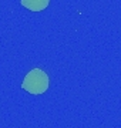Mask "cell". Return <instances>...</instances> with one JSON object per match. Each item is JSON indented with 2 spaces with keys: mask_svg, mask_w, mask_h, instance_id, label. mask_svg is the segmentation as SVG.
<instances>
[{
  "mask_svg": "<svg viewBox=\"0 0 121 128\" xmlns=\"http://www.w3.org/2000/svg\"><path fill=\"white\" fill-rule=\"evenodd\" d=\"M48 84H50V80L44 70L33 68L32 71L26 74V77L22 82V88L33 96H40L48 90Z\"/></svg>",
  "mask_w": 121,
  "mask_h": 128,
  "instance_id": "1",
  "label": "cell"
},
{
  "mask_svg": "<svg viewBox=\"0 0 121 128\" xmlns=\"http://www.w3.org/2000/svg\"><path fill=\"white\" fill-rule=\"evenodd\" d=\"M50 0H20V4L32 12H42L47 9Z\"/></svg>",
  "mask_w": 121,
  "mask_h": 128,
  "instance_id": "2",
  "label": "cell"
}]
</instances>
